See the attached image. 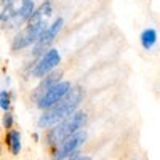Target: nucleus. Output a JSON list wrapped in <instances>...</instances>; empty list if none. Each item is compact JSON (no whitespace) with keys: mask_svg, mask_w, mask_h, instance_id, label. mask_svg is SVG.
Returning a JSON list of instances; mask_svg holds the SVG:
<instances>
[{"mask_svg":"<svg viewBox=\"0 0 160 160\" xmlns=\"http://www.w3.org/2000/svg\"><path fill=\"white\" fill-rule=\"evenodd\" d=\"M82 99H83L82 88L72 87V90L59 102L43 111V114L38 117V122H37L38 128H50L53 125H56L58 122H61V120H64L66 117L72 115L78 109Z\"/></svg>","mask_w":160,"mask_h":160,"instance_id":"obj_1","label":"nucleus"},{"mask_svg":"<svg viewBox=\"0 0 160 160\" xmlns=\"http://www.w3.org/2000/svg\"><path fill=\"white\" fill-rule=\"evenodd\" d=\"M85 123H87V114L82 112V111H75L72 115L66 117L64 120L58 122L56 125L50 127V130L47 133L48 146H51V148L58 146L62 139H66L68 136L74 135V133H77L78 130H83Z\"/></svg>","mask_w":160,"mask_h":160,"instance_id":"obj_2","label":"nucleus"},{"mask_svg":"<svg viewBox=\"0 0 160 160\" xmlns=\"http://www.w3.org/2000/svg\"><path fill=\"white\" fill-rule=\"evenodd\" d=\"M87 141V133L83 130H78L74 135L68 136L66 139H62L58 146H55L53 151V158H59V160H66V158H88L85 155H78V149L83 146V142Z\"/></svg>","mask_w":160,"mask_h":160,"instance_id":"obj_3","label":"nucleus"},{"mask_svg":"<svg viewBox=\"0 0 160 160\" xmlns=\"http://www.w3.org/2000/svg\"><path fill=\"white\" fill-rule=\"evenodd\" d=\"M47 28H48L47 22H28L26 29L21 31L15 38H13L11 50L13 51H19V50H24V48L34 45L37 42V38L42 35V32Z\"/></svg>","mask_w":160,"mask_h":160,"instance_id":"obj_4","label":"nucleus"},{"mask_svg":"<svg viewBox=\"0 0 160 160\" xmlns=\"http://www.w3.org/2000/svg\"><path fill=\"white\" fill-rule=\"evenodd\" d=\"M71 90H72L71 82H68V80H59L55 85H51L43 95L37 99V108L42 109V111L51 108V106H55L56 102H59Z\"/></svg>","mask_w":160,"mask_h":160,"instance_id":"obj_5","label":"nucleus"},{"mask_svg":"<svg viewBox=\"0 0 160 160\" xmlns=\"http://www.w3.org/2000/svg\"><path fill=\"white\" fill-rule=\"evenodd\" d=\"M61 62V53L56 48H48L43 55H40L37 59L34 69H32V77L43 78L45 75L51 74Z\"/></svg>","mask_w":160,"mask_h":160,"instance_id":"obj_6","label":"nucleus"},{"mask_svg":"<svg viewBox=\"0 0 160 160\" xmlns=\"http://www.w3.org/2000/svg\"><path fill=\"white\" fill-rule=\"evenodd\" d=\"M62 26H64L62 18H58V19L53 21V22L48 26V28L42 32V35L37 38V42L32 45V55H35V56L43 55V53L48 50V47L53 43V40L56 38V35L61 32Z\"/></svg>","mask_w":160,"mask_h":160,"instance_id":"obj_7","label":"nucleus"},{"mask_svg":"<svg viewBox=\"0 0 160 160\" xmlns=\"http://www.w3.org/2000/svg\"><path fill=\"white\" fill-rule=\"evenodd\" d=\"M59 77H61V74L59 72H51V74H48V75H45L43 78H42V82H40L38 85H37V88H35V91H34V101L37 102V99L43 95V93L51 87V85H55L56 82H59Z\"/></svg>","mask_w":160,"mask_h":160,"instance_id":"obj_8","label":"nucleus"},{"mask_svg":"<svg viewBox=\"0 0 160 160\" xmlns=\"http://www.w3.org/2000/svg\"><path fill=\"white\" fill-rule=\"evenodd\" d=\"M7 148L11 152V155H19L21 152V133L16 130H10L5 136Z\"/></svg>","mask_w":160,"mask_h":160,"instance_id":"obj_9","label":"nucleus"},{"mask_svg":"<svg viewBox=\"0 0 160 160\" xmlns=\"http://www.w3.org/2000/svg\"><path fill=\"white\" fill-rule=\"evenodd\" d=\"M157 40H158V34L154 28H148L144 29L139 35V42H141V47L144 50H152L155 45H157Z\"/></svg>","mask_w":160,"mask_h":160,"instance_id":"obj_10","label":"nucleus"},{"mask_svg":"<svg viewBox=\"0 0 160 160\" xmlns=\"http://www.w3.org/2000/svg\"><path fill=\"white\" fill-rule=\"evenodd\" d=\"M10 106H11L10 91L8 90H2V91H0V108H2L3 112H8L10 111Z\"/></svg>","mask_w":160,"mask_h":160,"instance_id":"obj_11","label":"nucleus"},{"mask_svg":"<svg viewBox=\"0 0 160 160\" xmlns=\"http://www.w3.org/2000/svg\"><path fill=\"white\" fill-rule=\"evenodd\" d=\"M13 127V115L10 112H5L3 115V128H11Z\"/></svg>","mask_w":160,"mask_h":160,"instance_id":"obj_12","label":"nucleus"}]
</instances>
